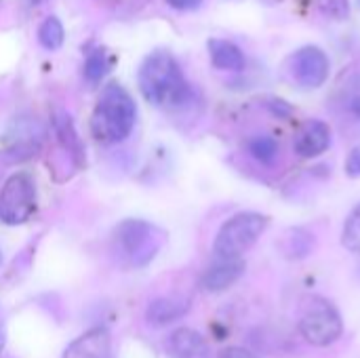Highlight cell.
<instances>
[{"instance_id": "6da1fadb", "label": "cell", "mask_w": 360, "mask_h": 358, "mask_svg": "<svg viewBox=\"0 0 360 358\" xmlns=\"http://www.w3.org/2000/svg\"><path fill=\"white\" fill-rule=\"evenodd\" d=\"M139 89L143 97L158 108L184 106L192 97L177 59L167 51H156L146 57L139 68Z\"/></svg>"}, {"instance_id": "7a4b0ae2", "label": "cell", "mask_w": 360, "mask_h": 358, "mask_svg": "<svg viewBox=\"0 0 360 358\" xmlns=\"http://www.w3.org/2000/svg\"><path fill=\"white\" fill-rule=\"evenodd\" d=\"M137 108L133 97L118 84H110L103 89L93 116H91V133L101 143H120L124 141L135 127Z\"/></svg>"}, {"instance_id": "3957f363", "label": "cell", "mask_w": 360, "mask_h": 358, "mask_svg": "<svg viewBox=\"0 0 360 358\" xmlns=\"http://www.w3.org/2000/svg\"><path fill=\"white\" fill-rule=\"evenodd\" d=\"M268 228V217L257 211H243L230 217L217 232L213 251L217 257H240Z\"/></svg>"}, {"instance_id": "277c9868", "label": "cell", "mask_w": 360, "mask_h": 358, "mask_svg": "<svg viewBox=\"0 0 360 358\" xmlns=\"http://www.w3.org/2000/svg\"><path fill=\"white\" fill-rule=\"evenodd\" d=\"M342 317L335 306L323 298H312L300 319V331L312 346H329L342 335Z\"/></svg>"}, {"instance_id": "5b68a950", "label": "cell", "mask_w": 360, "mask_h": 358, "mask_svg": "<svg viewBox=\"0 0 360 358\" xmlns=\"http://www.w3.org/2000/svg\"><path fill=\"white\" fill-rule=\"evenodd\" d=\"M36 209V184L30 173H15L0 192V222L8 226L23 224Z\"/></svg>"}, {"instance_id": "8992f818", "label": "cell", "mask_w": 360, "mask_h": 358, "mask_svg": "<svg viewBox=\"0 0 360 358\" xmlns=\"http://www.w3.org/2000/svg\"><path fill=\"white\" fill-rule=\"evenodd\" d=\"M329 57L321 46H302L289 57V74L302 89H319L329 78Z\"/></svg>"}, {"instance_id": "52a82bcc", "label": "cell", "mask_w": 360, "mask_h": 358, "mask_svg": "<svg viewBox=\"0 0 360 358\" xmlns=\"http://www.w3.org/2000/svg\"><path fill=\"white\" fill-rule=\"evenodd\" d=\"M152 232L154 230L143 222H124L118 228V245L135 266L148 264L158 251V243H154Z\"/></svg>"}, {"instance_id": "ba28073f", "label": "cell", "mask_w": 360, "mask_h": 358, "mask_svg": "<svg viewBox=\"0 0 360 358\" xmlns=\"http://www.w3.org/2000/svg\"><path fill=\"white\" fill-rule=\"evenodd\" d=\"M243 272H245V262L240 257H217V262L207 268L200 283L207 291L217 293L232 287L243 276Z\"/></svg>"}, {"instance_id": "9c48e42d", "label": "cell", "mask_w": 360, "mask_h": 358, "mask_svg": "<svg viewBox=\"0 0 360 358\" xmlns=\"http://www.w3.org/2000/svg\"><path fill=\"white\" fill-rule=\"evenodd\" d=\"M331 143V129L329 124H325L323 120H310L300 135L295 137V154H300L302 158H316L321 156Z\"/></svg>"}, {"instance_id": "30bf717a", "label": "cell", "mask_w": 360, "mask_h": 358, "mask_svg": "<svg viewBox=\"0 0 360 358\" xmlns=\"http://www.w3.org/2000/svg\"><path fill=\"white\" fill-rule=\"evenodd\" d=\"M63 358H110V333L101 327L86 331L68 346Z\"/></svg>"}, {"instance_id": "8fae6325", "label": "cell", "mask_w": 360, "mask_h": 358, "mask_svg": "<svg viewBox=\"0 0 360 358\" xmlns=\"http://www.w3.org/2000/svg\"><path fill=\"white\" fill-rule=\"evenodd\" d=\"M167 350L171 358H211L207 342L194 329L173 331L167 342Z\"/></svg>"}, {"instance_id": "7c38bea8", "label": "cell", "mask_w": 360, "mask_h": 358, "mask_svg": "<svg viewBox=\"0 0 360 358\" xmlns=\"http://www.w3.org/2000/svg\"><path fill=\"white\" fill-rule=\"evenodd\" d=\"M188 308H190V302L186 298H177V295L158 298L148 306L146 317H148V323L160 327V325H169V323L181 319L188 312Z\"/></svg>"}, {"instance_id": "4fadbf2b", "label": "cell", "mask_w": 360, "mask_h": 358, "mask_svg": "<svg viewBox=\"0 0 360 358\" xmlns=\"http://www.w3.org/2000/svg\"><path fill=\"white\" fill-rule=\"evenodd\" d=\"M209 55L215 68L228 70V72H240L245 68V55L243 51L224 38H211L209 40Z\"/></svg>"}, {"instance_id": "5bb4252c", "label": "cell", "mask_w": 360, "mask_h": 358, "mask_svg": "<svg viewBox=\"0 0 360 358\" xmlns=\"http://www.w3.org/2000/svg\"><path fill=\"white\" fill-rule=\"evenodd\" d=\"M65 32L63 25L57 17H46L40 27H38V42L40 46H44L46 51H57L63 44Z\"/></svg>"}, {"instance_id": "9a60e30c", "label": "cell", "mask_w": 360, "mask_h": 358, "mask_svg": "<svg viewBox=\"0 0 360 358\" xmlns=\"http://www.w3.org/2000/svg\"><path fill=\"white\" fill-rule=\"evenodd\" d=\"M249 152L262 165H272L278 156V143L270 135H257L249 141Z\"/></svg>"}, {"instance_id": "2e32d148", "label": "cell", "mask_w": 360, "mask_h": 358, "mask_svg": "<svg viewBox=\"0 0 360 358\" xmlns=\"http://www.w3.org/2000/svg\"><path fill=\"white\" fill-rule=\"evenodd\" d=\"M342 243L350 251H360V205L352 209V213L348 215V219L344 224Z\"/></svg>"}, {"instance_id": "e0dca14e", "label": "cell", "mask_w": 360, "mask_h": 358, "mask_svg": "<svg viewBox=\"0 0 360 358\" xmlns=\"http://www.w3.org/2000/svg\"><path fill=\"white\" fill-rule=\"evenodd\" d=\"M108 70H110V63L103 51H93L84 61V76L91 82H99L108 74Z\"/></svg>"}, {"instance_id": "ac0fdd59", "label": "cell", "mask_w": 360, "mask_h": 358, "mask_svg": "<svg viewBox=\"0 0 360 358\" xmlns=\"http://www.w3.org/2000/svg\"><path fill=\"white\" fill-rule=\"evenodd\" d=\"M346 173H348L350 177H360V143L356 148H352V152L348 154Z\"/></svg>"}, {"instance_id": "d6986e66", "label": "cell", "mask_w": 360, "mask_h": 358, "mask_svg": "<svg viewBox=\"0 0 360 358\" xmlns=\"http://www.w3.org/2000/svg\"><path fill=\"white\" fill-rule=\"evenodd\" d=\"M268 108L272 110V114L274 116H278V118H287V116H291V106L285 101V99H276V97H272L270 99V103H268Z\"/></svg>"}, {"instance_id": "ffe728a7", "label": "cell", "mask_w": 360, "mask_h": 358, "mask_svg": "<svg viewBox=\"0 0 360 358\" xmlns=\"http://www.w3.org/2000/svg\"><path fill=\"white\" fill-rule=\"evenodd\" d=\"M219 358H257L251 350L247 348H240V346H230V348H224L219 352Z\"/></svg>"}, {"instance_id": "44dd1931", "label": "cell", "mask_w": 360, "mask_h": 358, "mask_svg": "<svg viewBox=\"0 0 360 358\" xmlns=\"http://www.w3.org/2000/svg\"><path fill=\"white\" fill-rule=\"evenodd\" d=\"M167 4L177 11H194L202 4V0H167Z\"/></svg>"}, {"instance_id": "7402d4cb", "label": "cell", "mask_w": 360, "mask_h": 358, "mask_svg": "<svg viewBox=\"0 0 360 358\" xmlns=\"http://www.w3.org/2000/svg\"><path fill=\"white\" fill-rule=\"evenodd\" d=\"M25 2H27V4H38L40 0H25Z\"/></svg>"}, {"instance_id": "603a6c76", "label": "cell", "mask_w": 360, "mask_h": 358, "mask_svg": "<svg viewBox=\"0 0 360 358\" xmlns=\"http://www.w3.org/2000/svg\"><path fill=\"white\" fill-rule=\"evenodd\" d=\"M0 352H2V338H0Z\"/></svg>"}, {"instance_id": "cb8c5ba5", "label": "cell", "mask_w": 360, "mask_h": 358, "mask_svg": "<svg viewBox=\"0 0 360 358\" xmlns=\"http://www.w3.org/2000/svg\"><path fill=\"white\" fill-rule=\"evenodd\" d=\"M0 262H2V255H0Z\"/></svg>"}, {"instance_id": "d4e9b609", "label": "cell", "mask_w": 360, "mask_h": 358, "mask_svg": "<svg viewBox=\"0 0 360 358\" xmlns=\"http://www.w3.org/2000/svg\"><path fill=\"white\" fill-rule=\"evenodd\" d=\"M359 2H360V0H359Z\"/></svg>"}]
</instances>
